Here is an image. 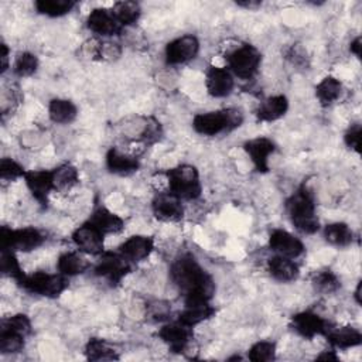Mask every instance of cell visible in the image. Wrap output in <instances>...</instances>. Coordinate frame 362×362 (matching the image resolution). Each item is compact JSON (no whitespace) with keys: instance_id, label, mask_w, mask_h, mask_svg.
I'll list each match as a JSON object with an SVG mask.
<instances>
[{"instance_id":"obj_34","label":"cell","mask_w":362,"mask_h":362,"mask_svg":"<svg viewBox=\"0 0 362 362\" xmlns=\"http://www.w3.org/2000/svg\"><path fill=\"white\" fill-rule=\"evenodd\" d=\"M0 269H1L3 274L14 279L17 283H20L23 280V277L25 276L24 272L21 270V266H20L13 250H1Z\"/></svg>"},{"instance_id":"obj_40","label":"cell","mask_w":362,"mask_h":362,"mask_svg":"<svg viewBox=\"0 0 362 362\" xmlns=\"http://www.w3.org/2000/svg\"><path fill=\"white\" fill-rule=\"evenodd\" d=\"M25 170L23 165H20L17 161H14L13 158L4 157L0 161V177L1 180H17L20 177L25 175Z\"/></svg>"},{"instance_id":"obj_18","label":"cell","mask_w":362,"mask_h":362,"mask_svg":"<svg viewBox=\"0 0 362 362\" xmlns=\"http://www.w3.org/2000/svg\"><path fill=\"white\" fill-rule=\"evenodd\" d=\"M86 25L90 31L99 35H117L122 31V25L116 21L112 11L106 8H93L86 20Z\"/></svg>"},{"instance_id":"obj_28","label":"cell","mask_w":362,"mask_h":362,"mask_svg":"<svg viewBox=\"0 0 362 362\" xmlns=\"http://www.w3.org/2000/svg\"><path fill=\"white\" fill-rule=\"evenodd\" d=\"M342 92V83L334 76H325L315 86V96L322 106L332 105Z\"/></svg>"},{"instance_id":"obj_20","label":"cell","mask_w":362,"mask_h":362,"mask_svg":"<svg viewBox=\"0 0 362 362\" xmlns=\"http://www.w3.org/2000/svg\"><path fill=\"white\" fill-rule=\"evenodd\" d=\"M214 314L215 308L209 304V301H188L184 303V308L178 314V321L192 328L199 322L211 318Z\"/></svg>"},{"instance_id":"obj_9","label":"cell","mask_w":362,"mask_h":362,"mask_svg":"<svg viewBox=\"0 0 362 362\" xmlns=\"http://www.w3.org/2000/svg\"><path fill=\"white\" fill-rule=\"evenodd\" d=\"M199 51V42L197 37L187 34L170 41L165 45V62L168 65L185 64L197 57Z\"/></svg>"},{"instance_id":"obj_14","label":"cell","mask_w":362,"mask_h":362,"mask_svg":"<svg viewBox=\"0 0 362 362\" xmlns=\"http://www.w3.org/2000/svg\"><path fill=\"white\" fill-rule=\"evenodd\" d=\"M158 337L161 338V341L164 344L168 345L170 351H173L175 354H181L188 346L192 332H191L189 327L177 321V322H170V324L163 325L158 329Z\"/></svg>"},{"instance_id":"obj_41","label":"cell","mask_w":362,"mask_h":362,"mask_svg":"<svg viewBox=\"0 0 362 362\" xmlns=\"http://www.w3.org/2000/svg\"><path fill=\"white\" fill-rule=\"evenodd\" d=\"M361 133H362L361 124H359V123H355V124H352V126L346 130V133H345V136H344L345 144H346L349 148L355 150L356 153H359V150H361Z\"/></svg>"},{"instance_id":"obj_8","label":"cell","mask_w":362,"mask_h":362,"mask_svg":"<svg viewBox=\"0 0 362 362\" xmlns=\"http://www.w3.org/2000/svg\"><path fill=\"white\" fill-rule=\"evenodd\" d=\"M130 272V262L119 252H103L100 260L95 266V274L103 277L110 284H119L122 279Z\"/></svg>"},{"instance_id":"obj_35","label":"cell","mask_w":362,"mask_h":362,"mask_svg":"<svg viewBox=\"0 0 362 362\" xmlns=\"http://www.w3.org/2000/svg\"><path fill=\"white\" fill-rule=\"evenodd\" d=\"M311 283L315 290L325 294L335 293L339 288V280L331 270H320L314 274Z\"/></svg>"},{"instance_id":"obj_4","label":"cell","mask_w":362,"mask_h":362,"mask_svg":"<svg viewBox=\"0 0 362 362\" xmlns=\"http://www.w3.org/2000/svg\"><path fill=\"white\" fill-rule=\"evenodd\" d=\"M170 192L177 195L180 199H197L201 195L202 187L199 181V173L194 165L180 164L167 170Z\"/></svg>"},{"instance_id":"obj_26","label":"cell","mask_w":362,"mask_h":362,"mask_svg":"<svg viewBox=\"0 0 362 362\" xmlns=\"http://www.w3.org/2000/svg\"><path fill=\"white\" fill-rule=\"evenodd\" d=\"M89 262L75 252H65L57 260V267L65 277L82 274L89 269Z\"/></svg>"},{"instance_id":"obj_21","label":"cell","mask_w":362,"mask_h":362,"mask_svg":"<svg viewBox=\"0 0 362 362\" xmlns=\"http://www.w3.org/2000/svg\"><path fill=\"white\" fill-rule=\"evenodd\" d=\"M88 222L93 225L96 229H99L103 235L119 233L124 228V221L105 206H98L92 212Z\"/></svg>"},{"instance_id":"obj_37","label":"cell","mask_w":362,"mask_h":362,"mask_svg":"<svg viewBox=\"0 0 362 362\" xmlns=\"http://www.w3.org/2000/svg\"><path fill=\"white\" fill-rule=\"evenodd\" d=\"M38 68V58L31 52H20L14 61L13 72L17 76H30Z\"/></svg>"},{"instance_id":"obj_39","label":"cell","mask_w":362,"mask_h":362,"mask_svg":"<svg viewBox=\"0 0 362 362\" xmlns=\"http://www.w3.org/2000/svg\"><path fill=\"white\" fill-rule=\"evenodd\" d=\"M24 346V337L14 334L11 331L0 329V352L14 354L21 351Z\"/></svg>"},{"instance_id":"obj_15","label":"cell","mask_w":362,"mask_h":362,"mask_svg":"<svg viewBox=\"0 0 362 362\" xmlns=\"http://www.w3.org/2000/svg\"><path fill=\"white\" fill-rule=\"evenodd\" d=\"M24 181L27 188L30 189L31 195L42 205H47L48 194L54 189V178H52V170H35V171H27L24 175Z\"/></svg>"},{"instance_id":"obj_27","label":"cell","mask_w":362,"mask_h":362,"mask_svg":"<svg viewBox=\"0 0 362 362\" xmlns=\"http://www.w3.org/2000/svg\"><path fill=\"white\" fill-rule=\"evenodd\" d=\"M48 115L54 123L66 124V123H71L75 120V117L78 115V109L71 100L57 98L49 102Z\"/></svg>"},{"instance_id":"obj_24","label":"cell","mask_w":362,"mask_h":362,"mask_svg":"<svg viewBox=\"0 0 362 362\" xmlns=\"http://www.w3.org/2000/svg\"><path fill=\"white\" fill-rule=\"evenodd\" d=\"M328 342L338 349H348L352 346H358L362 342V334L354 327H339V328H328L324 334Z\"/></svg>"},{"instance_id":"obj_47","label":"cell","mask_w":362,"mask_h":362,"mask_svg":"<svg viewBox=\"0 0 362 362\" xmlns=\"http://www.w3.org/2000/svg\"><path fill=\"white\" fill-rule=\"evenodd\" d=\"M361 286H362V283L359 281L356 286V290H355V300L358 304H361Z\"/></svg>"},{"instance_id":"obj_16","label":"cell","mask_w":362,"mask_h":362,"mask_svg":"<svg viewBox=\"0 0 362 362\" xmlns=\"http://www.w3.org/2000/svg\"><path fill=\"white\" fill-rule=\"evenodd\" d=\"M206 90L214 98H225L233 89V76L232 72L226 68L209 66L205 76Z\"/></svg>"},{"instance_id":"obj_23","label":"cell","mask_w":362,"mask_h":362,"mask_svg":"<svg viewBox=\"0 0 362 362\" xmlns=\"http://www.w3.org/2000/svg\"><path fill=\"white\" fill-rule=\"evenodd\" d=\"M288 109V100L284 95H274L263 100L257 110L256 119L259 122H274L286 115Z\"/></svg>"},{"instance_id":"obj_10","label":"cell","mask_w":362,"mask_h":362,"mask_svg":"<svg viewBox=\"0 0 362 362\" xmlns=\"http://www.w3.org/2000/svg\"><path fill=\"white\" fill-rule=\"evenodd\" d=\"M290 327L303 338L311 339L315 335H324L329 328L328 322L313 311H301L291 317Z\"/></svg>"},{"instance_id":"obj_12","label":"cell","mask_w":362,"mask_h":362,"mask_svg":"<svg viewBox=\"0 0 362 362\" xmlns=\"http://www.w3.org/2000/svg\"><path fill=\"white\" fill-rule=\"evenodd\" d=\"M269 246L277 255L296 259L305 252L304 243L284 229H274L269 236Z\"/></svg>"},{"instance_id":"obj_36","label":"cell","mask_w":362,"mask_h":362,"mask_svg":"<svg viewBox=\"0 0 362 362\" xmlns=\"http://www.w3.org/2000/svg\"><path fill=\"white\" fill-rule=\"evenodd\" d=\"M0 329L11 331L25 338L31 332V321L25 314H16L13 317L1 320Z\"/></svg>"},{"instance_id":"obj_2","label":"cell","mask_w":362,"mask_h":362,"mask_svg":"<svg viewBox=\"0 0 362 362\" xmlns=\"http://www.w3.org/2000/svg\"><path fill=\"white\" fill-rule=\"evenodd\" d=\"M286 209L291 223L297 230L305 235H313L320 229V222L315 214V201L311 189L303 184L286 201Z\"/></svg>"},{"instance_id":"obj_13","label":"cell","mask_w":362,"mask_h":362,"mask_svg":"<svg viewBox=\"0 0 362 362\" xmlns=\"http://www.w3.org/2000/svg\"><path fill=\"white\" fill-rule=\"evenodd\" d=\"M103 233L96 229L89 222L78 226L72 233L74 243L79 247V250L88 255H100L103 253Z\"/></svg>"},{"instance_id":"obj_6","label":"cell","mask_w":362,"mask_h":362,"mask_svg":"<svg viewBox=\"0 0 362 362\" xmlns=\"http://www.w3.org/2000/svg\"><path fill=\"white\" fill-rule=\"evenodd\" d=\"M226 62L233 75L242 79H250L259 69L262 54L255 45L242 44L226 55Z\"/></svg>"},{"instance_id":"obj_25","label":"cell","mask_w":362,"mask_h":362,"mask_svg":"<svg viewBox=\"0 0 362 362\" xmlns=\"http://www.w3.org/2000/svg\"><path fill=\"white\" fill-rule=\"evenodd\" d=\"M106 167L110 173L115 174H120V175H127L132 174L134 171L139 170L140 163L137 161V158L130 157L127 154H123L120 151H117L116 148H109V151L106 153Z\"/></svg>"},{"instance_id":"obj_22","label":"cell","mask_w":362,"mask_h":362,"mask_svg":"<svg viewBox=\"0 0 362 362\" xmlns=\"http://www.w3.org/2000/svg\"><path fill=\"white\" fill-rule=\"evenodd\" d=\"M267 267L272 277L281 283H288L296 280L300 273L298 264L294 262V259H288L280 255L270 257L267 262Z\"/></svg>"},{"instance_id":"obj_17","label":"cell","mask_w":362,"mask_h":362,"mask_svg":"<svg viewBox=\"0 0 362 362\" xmlns=\"http://www.w3.org/2000/svg\"><path fill=\"white\" fill-rule=\"evenodd\" d=\"M243 148L259 173H266L269 170V156L276 150V144L270 139L256 137L247 140L243 144Z\"/></svg>"},{"instance_id":"obj_44","label":"cell","mask_w":362,"mask_h":362,"mask_svg":"<svg viewBox=\"0 0 362 362\" xmlns=\"http://www.w3.org/2000/svg\"><path fill=\"white\" fill-rule=\"evenodd\" d=\"M351 52L355 54L358 58H361V37H356L351 42Z\"/></svg>"},{"instance_id":"obj_38","label":"cell","mask_w":362,"mask_h":362,"mask_svg":"<svg viewBox=\"0 0 362 362\" xmlns=\"http://www.w3.org/2000/svg\"><path fill=\"white\" fill-rule=\"evenodd\" d=\"M247 358L253 362L273 361L276 358V345L270 341H259L250 346Z\"/></svg>"},{"instance_id":"obj_46","label":"cell","mask_w":362,"mask_h":362,"mask_svg":"<svg viewBox=\"0 0 362 362\" xmlns=\"http://www.w3.org/2000/svg\"><path fill=\"white\" fill-rule=\"evenodd\" d=\"M317 359H328V361H338V356L332 352V351H329V352H324V354H321V355H318L317 356Z\"/></svg>"},{"instance_id":"obj_29","label":"cell","mask_w":362,"mask_h":362,"mask_svg":"<svg viewBox=\"0 0 362 362\" xmlns=\"http://www.w3.org/2000/svg\"><path fill=\"white\" fill-rule=\"evenodd\" d=\"M325 240L337 247H345L352 242V230L344 222H334L324 228Z\"/></svg>"},{"instance_id":"obj_31","label":"cell","mask_w":362,"mask_h":362,"mask_svg":"<svg viewBox=\"0 0 362 362\" xmlns=\"http://www.w3.org/2000/svg\"><path fill=\"white\" fill-rule=\"evenodd\" d=\"M140 6L139 3L136 1H117L115 3L113 8H112V14L115 16L116 21L122 25V27H126V25H132L134 24L139 17H140Z\"/></svg>"},{"instance_id":"obj_42","label":"cell","mask_w":362,"mask_h":362,"mask_svg":"<svg viewBox=\"0 0 362 362\" xmlns=\"http://www.w3.org/2000/svg\"><path fill=\"white\" fill-rule=\"evenodd\" d=\"M286 58L288 61H291L294 65L297 66H307V52L304 51V48L298 44L290 47V49L286 54Z\"/></svg>"},{"instance_id":"obj_7","label":"cell","mask_w":362,"mask_h":362,"mask_svg":"<svg viewBox=\"0 0 362 362\" xmlns=\"http://www.w3.org/2000/svg\"><path fill=\"white\" fill-rule=\"evenodd\" d=\"M24 290L44 296V297H58L66 288V279L64 274H51L45 272H35L33 274H25L18 283Z\"/></svg>"},{"instance_id":"obj_5","label":"cell","mask_w":362,"mask_h":362,"mask_svg":"<svg viewBox=\"0 0 362 362\" xmlns=\"http://www.w3.org/2000/svg\"><path fill=\"white\" fill-rule=\"evenodd\" d=\"M45 240V236L41 230L33 226L21 229H10L3 226L0 230L1 250L13 252H31L41 246Z\"/></svg>"},{"instance_id":"obj_30","label":"cell","mask_w":362,"mask_h":362,"mask_svg":"<svg viewBox=\"0 0 362 362\" xmlns=\"http://www.w3.org/2000/svg\"><path fill=\"white\" fill-rule=\"evenodd\" d=\"M52 178H54V189L65 191L78 184L79 174L76 167H74L69 163H65L52 170Z\"/></svg>"},{"instance_id":"obj_3","label":"cell","mask_w":362,"mask_h":362,"mask_svg":"<svg viewBox=\"0 0 362 362\" xmlns=\"http://www.w3.org/2000/svg\"><path fill=\"white\" fill-rule=\"evenodd\" d=\"M243 122V115L238 109H222L216 112L198 113L192 119V127L202 136H216L223 132H230L239 127Z\"/></svg>"},{"instance_id":"obj_19","label":"cell","mask_w":362,"mask_h":362,"mask_svg":"<svg viewBox=\"0 0 362 362\" xmlns=\"http://www.w3.org/2000/svg\"><path fill=\"white\" fill-rule=\"evenodd\" d=\"M153 247H154L153 238L144 236V235H134L120 245L119 252L129 262H140L150 256V253L153 252Z\"/></svg>"},{"instance_id":"obj_1","label":"cell","mask_w":362,"mask_h":362,"mask_svg":"<svg viewBox=\"0 0 362 362\" xmlns=\"http://www.w3.org/2000/svg\"><path fill=\"white\" fill-rule=\"evenodd\" d=\"M173 283L184 296V303L188 301H209L215 293L212 276L198 263L191 255H181L170 267Z\"/></svg>"},{"instance_id":"obj_43","label":"cell","mask_w":362,"mask_h":362,"mask_svg":"<svg viewBox=\"0 0 362 362\" xmlns=\"http://www.w3.org/2000/svg\"><path fill=\"white\" fill-rule=\"evenodd\" d=\"M1 72H6L8 68V48L4 42H1Z\"/></svg>"},{"instance_id":"obj_45","label":"cell","mask_w":362,"mask_h":362,"mask_svg":"<svg viewBox=\"0 0 362 362\" xmlns=\"http://www.w3.org/2000/svg\"><path fill=\"white\" fill-rule=\"evenodd\" d=\"M236 4L245 8H257L260 6L259 1H236Z\"/></svg>"},{"instance_id":"obj_11","label":"cell","mask_w":362,"mask_h":362,"mask_svg":"<svg viewBox=\"0 0 362 362\" xmlns=\"http://www.w3.org/2000/svg\"><path fill=\"white\" fill-rule=\"evenodd\" d=\"M151 209L158 221L175 222L184 215L181 199L173 192H158L151 201Z\"/></svg>"},{"instance_id":"obj_33","label":"cell","mask_w":362,"mask_h":362,"mask_svg":"<svg viewBox=\"0 0 362 362\" xmlns=\"http://www.w3.org/2000/svg\"><path fill=\"white\" fill-rule=\"evenodd\" d=\"M75 4L76 3L72 0H37L34 6L40 14H45L48 17H61L69 13Z\"/></svg>"},{"instance_id":"obj_32","label":"cell","mask_w":362,"mask_h":362,"mask_svg":"<svg viewBox=\"0 0 362 362\" xmlns=\"http://www.w3.org/2000/svg\"><path fill=\"white\" fill-rule=\"evenodd\" d=\"M85 354L89 361H113L119 358L116 351L107 342L99 338H90L86 342Z\"/></svg>"}]
</instances>
